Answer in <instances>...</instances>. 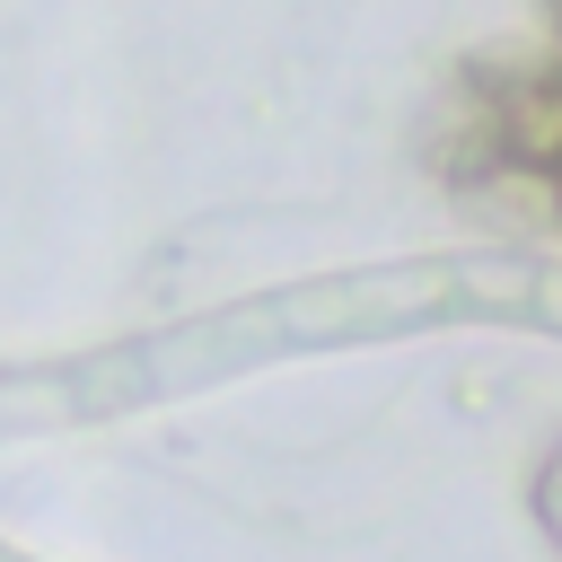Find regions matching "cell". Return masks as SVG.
I'll return each instance as SVG.
<instances>
[{"instance_id": "obj_3", "label": "cell", "mask_w": 562, "mask_h": 562, "mask_svg": "<svg viewBox=\"0 0 562 562\" xmlns=\"http://www.w3.org/2000/svg\"><path fill=\"white\" fill-rule=\"evenodd\" d=\"M536 518H544V536L562 544V448L544 457V474H536Z\"/></svg>"}, {"instance_id": "obj_2", "label": "cell", "mask_w": 562, "mask_h": 562, "mask_svg": "<svg viewBox=\"0 0 562 562\" xmlns=\"http://www.w3.org/2000/svg\"><path fill=\"white\" fill-rule=\"evenodd\" d=\"M501 79V132H509V176H553L562 167V61L492 70Z\"/></svg>"}, {"instance_id": "obj_4", "label": "cell", "mask_w": 562, "mask_h": 562, "mask_svg": "<svg viewBox=\"0 0 562 562\" xmlns=\"http://www.w3.org/2000/svg\"><path fill=\"white\" fill-rule=\"evenodd\" d=\"M544 184H553V211H562V167H553V176H544Z\"/></svg>"}, {"instance_id": "obj_5", "label": "cell", "mask_w": 562, "mask_h": 562, "mask_svg": "<svg viewBox=\"0 0 562 562\" xmlns=\"http://www.w3.org/2000/svg\"><path fill=\"white\" fill-rule=\"evenodd\" d=\"M553 61H562V44H553Z\"/></svg>"}, {"instance_id": "obj_1", "label": "cell", "mask_w": 562, "mask_h": 562, "mask_svg": "<svg viewBox=\"0 0 562 562\" xmlns=\"http://www.w3.org/2000/svg\"><path fill=\"white\" fill-rule=\"evenodd\" d=\"M422 158L457 184H492L509 176V132H501V79L492 70H457L430 114H422Z\"/></svg>"}]
</instances>
